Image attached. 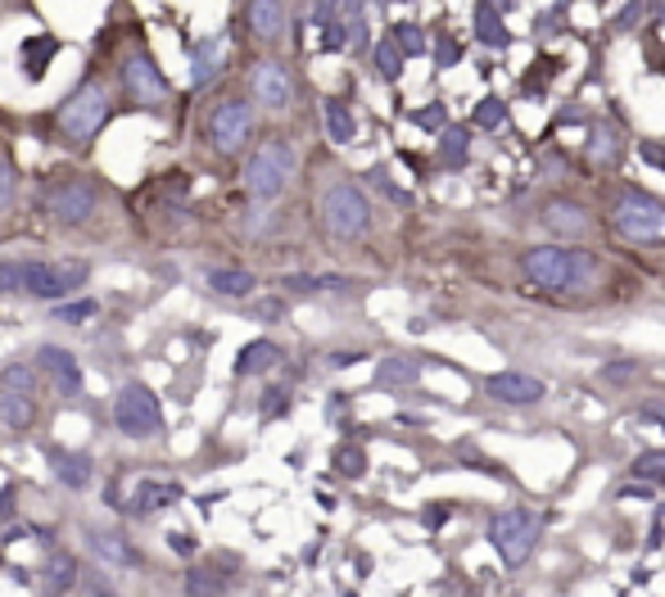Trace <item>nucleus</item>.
Wrapping results in <instances>:
<instances>
[{
	"mask_svg": "<svg viewBox=\"0 0 665 597\" xmlns=\"http://www.w3.org/2000/svg\"><path fill=\"white\" fill-rule=\"evenodd\" d=\"M372 181H376V185H381V191H385V195H390V200H394V204H413V195H408V191H398V185H394V181H390V177H385V172H381V168H376V172H372Z\"/></svg>",
	"mask_w": 665,
	"mask_h": 597,
	"instance_id": "49530a36",
	"label": "nucleus"
},
{
	"mask_svg": "<svg viewBox=\"0 0 665 597\" xmlns=\"http://www.w3.org/2000/svg\"><path fill=\"white\" fill-rule=\"evenodd\" d=\"M417 376H421V362L417 358H385L376 367V381L381 385H417Z\"/></svg>",
	"mask_w": 665,
	"mask_h": 597,
	"instance_id": "7c9ffc66",
	"label": "nucleus"
},
{
	"mask_svg": "<svg viewBox=\"0 0 665 597\" xmlns=\"http://www.w3.org/2000/svg\"><path fill=\"white\" fill-rule=\"evenodd\" d=\"M95 313H100V304H95V298H78V304L50 308V317H55V322H72V326H78V322H91Z\"/></svg>",
	"mask_w": 665,
	"mask_h": 597,
	"instance_id": "ea45409f",
	"label": "nucleus"
},
{
	"mask_svg": "<svg viewBox=\"0 0 665 597\" xmlns=\"http://www.w3.org/2000/svg\"><path fill=\"white\" fill-rule=\"evenodd\" d=\"M36 367L50 371V376H55V390H59L64 398H78V394H82V367H78V358H72L68 349L42 345V349H36Z\"/></svg>",
	"mask_w": 665,
	"mask_h": 597,
	"instance_id": "dca6fc26",
	"label": "nucleus"
},
{
	"mask_svg": "<svg viewBox=\"0 0 665 597\" xmlns=\"http://www.w3.org/2000/svg\"><path fill=\"white\" fill-rule=\"evenodd\" d=\"M82 539H87V548L100 556L104 566H119V571H136L140 566V552L123 534H114V530H87Z\"/></svg>",
	"mask_w": 665,
	"mask_h": 597,
	"instance_id": "f3484780",
	"label": "nucleus"
},
{
	"mask_svg": "<svg viewBox=\"0 0 665 597\" xmlns=\"http://www.w3.org/2000/svg\"><path fill=\"white\" fill-rule=\"evenodd\" d=\"M42 209L50 213L55 227H87L100 209V185L91 177H59L50 191L42 195Z\"/></svg>",
	"mask_w": 665,
	"mask_h": 597,
	"instance_id": "1a4fd4ad",
	"label": "nucleus"
},
{
	"mask_svg": "<svg viewBox=\"0 0 665 597\" xmlns=\"http://www.w3.org/2000/svg\"><path fill=\"white\" fill-rule=\"evenodd\" d=\"M471 127H480V132H498V127H507V104H503L498 95H485V100L475 104Z\"/></svg>",
	"mask_w": 665,
	"mask_h": 597,
	"instance_id": "72a5a7b5",
	"label": "nucleus"
},
{
	"mask_svg": "<svg viewBox=\"0 0 665 597\" xmlns=\"http://www.w3.org/2000/svg\"><path fill=\"white\" fill-rule=\"evenodd\" d=\"M294 164H300V155H294V145L272 136L253 149V155L245 159V191L258 200V204H272L285 195V185L294 177Z\"/></svg>",
	"mask_w": 665,
	"mask_h": 597,
	"instance_id": "39448f33",
	"label": "nucleus"
},
{
	"mask_svg": "<svg viewBox=\"0 0 665 597\" xmlns=\"http://www.w3.org/2000/svg\"><path fill=\"white\" fill-rule=\"evenodd\" d=\"M204 281H208L213 294H227V298H249L253 285H258L253 272H245V268H208Z\"/></svg>",
	"mask_w": 665,
	"mask_h": 597,
	"instance_id": "bb28decb",
	"label": "nucleus"
},
{
	"mask_svg": "<svg viewBox=\"0 0 665 597\" xmlns=\"http://www.w3.org/2000/svg\"><path fill=\"white\" fill-rule=\"evenodd\" d=\"M539 534H543V516L530 507H503L489 516V543L503 556L507 571H521L530 562Z\"/></svg>",
	"mask_w": 665,
	"mask_h": 597,
	"instance_id": "0eeeda50",
	"label": "nucleus"
},
{
	"mask_svg": "<svg viewBox=\"0 0 665 597\" xmlns=\"http://www.w3.org/2000/svg\"><path fill=\"white\" fill-rule=\"evenodd\" d=\"M435 164L443 172H462L471 164V127H443L439 132V149H435Z\"/></svg>",
	"mask_w": 665,
	"mask_h": 597,
	"instance_id": "412c9836",
	"label": "nucleus"
},
{
	"mask_svg": "<svg viewBox=\"0 0 665 597\" xmlns=\"http://www.w3.org/2000/svg\"><path fill=\"white\" fill-rule=\"evenodd\" d=\"M643 0H630V5H624L620 14H616V32H639V23H643Z\"/></svg>",
	"mask_w": 665,
	"mask_h": 597,
	"instance_id": "37998d69",
	"label": "nucleus"
},
{
	"mask_svg": "<svg viewBox=\"0 0 665 597\" xmlns=\"http://www.w3.org/2000/svg\"><path fill=\"white\" fill-rule=\"evenodd\" d=\"M336 471L349 475V480L367 475V453H362L358 443H340V448H336Z\"/></svg>",
	"mask_w": 665,
	"mask_h": 597,
	"instance_id": "4c0bfd02",
	"label": "nucleus"
},
{
	"mask_svg": "<svg viewBox=\"0 0 665 597\" xmlns=\"http://www.w3.org/2000/svg\"><path fill=\"white\" fill-rule=\"evenodd\" d=\"M14 195H19V172H14L10 149H0V217L14 209Z\"/></svg>",
	"mask_w": 665,
	"mask_h": 597,
	"instance_id": "c9c22d12",
	"label": "nucleus"
},
{
	"mask_svg": "<svg viewBox=\"0 0 665 597\" xmlns=\"http://www.w3.org/2000/svg\"><path fill=\"white\" fill-rule=\"evenodd\" d=\"M322 227L330 240L353 245L372 232V200H367L353 181H336L322 191Z\"/></svg>",
	"mask_w": 665,
	"mask_h": 597,
	"instance_id": "423d86ee",
	"label": "nucleus"
},
{
	"mask_svg": "<svg viewBox=\"0 0 665 597\" xmlns=\"http://www.w3.org/2000/svg\"><path fill=\"white\" fill-rule=\"evenodd\" d=\"M458 59H462V46L453 42V36H439V46H435V64H439V68H453Z\"/></svg>",
	"mask_w": 665,
	"mask_h": 597,
	"instance_id": "a18cd8bd",
	"label": "nucleus"
},
{
	"mask_svg": "<svg viewBox=\"0 0 665 597\" xmlns=\"http://www.w3.org/2000/svg\"><path fill=\"white\" fill-rule=\"evenodd\" d=\"M661 543H665V511H661V516L652 520V534H647V552H656Z\"/></svg>",
	"mask_w": 665,
	"mask_h": 597,
	"instance_id": "8fccbe9b",
	"label": "nucleus"
},
{
	"mask_svg": "<svg viewBox=\"0 0 665 597\" xmlns=\"http://www.w3.org/2000/svg\"><path fill=\"white\" fill-rule=\"evenodd\" d=\"M249 91H253V104H263L268 114H285L294 104V78L281 59H258L249 68Z\"/></svg>",
	"mask_w": 665,
	"mask_h": 597,
	"instance_id": "f8f14e48",
	"label": "nucleus"
},
{
	"mask_svg": "<svg viewBox=\"0 0 665 597\" xmlns=\"http://www.w3.org/2000/svg\"><path fill=\"white\" fill-rule=\"evenodd\" d=\"M114 426L123 439H155L164 435V407L150 385H123L114 398Z\"/></svg>",
	"mask_w": 665,
	"mask_h": 597,
	"instance_id": "9d476101",
	"label": "nucleus"
},
{
	"mask_svg": "<svg viewBox=\"0 0 665 597\" xmlns=\"http://www.w3.org/2000/svg\"><path fill=\"white\" fill-rule=\"evenodd\" d=\"M204 136H208V145L217 149L222 159L240 155V149L249 145V136H253V104H249L245 95L217 100L208 114H204Z\"/></svg>",
	"mask_w": 665,
	"mask_h": 597,
	"instance_id": "6e6552de",
	"label": "nucleus"
},
{
	"mask_svg": "<svg viewBox=\"0 0 665 597\" xmlns=\"http://www.w3.org/2000/svg\"><path fill=\"white\" fill-rule=\"evenodd\" d=\"M485 394L511 407H530L543 398V381L526 376V371H494V376H485Z\"/></svg>",
	"mask_w": 665,
	"mask_h": 597,
	"instance_id": "2eb2a0df",
	"label": "nucleus"
},
{
	"mask_svg": "<svg viewBox=\"0 0 665 597\" xmlns=\"http://www.w3.org/2000/svg\"><path fill=\"white\" fill-rule=\"evenodd\" d=\"M413 127H421V132H443V127H449V114H443V104L413 109Z\"/></svg>",
	"mask_w": 665,
	"mask_h": 597,
	"instance_id": "79ce46f5",
	"label": "nucleus"
},
{
	"mask_svg": "<svg viewBox=\"0 0 665 597\" xmlns=\"http://www.w3.org/2000/svg\"><path fill=\"white\" fill-rule=\"evenodd\" d=\"M353 23V46H362V0H313V27Z\"/></svg>",
	"mask_w": 665,
	"mask_h": 597,
	"instance_id": "aec40b11",
	"label": "nucleus"
},
{
	"mask_svg": "<svg viewBox=\"0 0 665 597\" xmlns=\"http://www.w3.org/2000/svg\"><path fill=\"white\" fill-rule=\"evenodd\" d=\"M639 155H643V159H647L652 168H661V172H665V149H661V145H652V140H643V145H639Z\"/></svg>",
	"mask_w": 665,
	"mask_h": 597,
	"instance_id": "09e8293b",
	"label": "nucleus"
},
{
	"mask_svg": "<svg viewBox=\"0 0 665 597\" xmlns=\"http://www.w3.org/2000/svg\"><path fill=\"white\" fill-rule=\"evenodd\" d=\"M217 72H222V42L217 36H204V42L191 46V87L204 91Z\"/></svg>",
	"mask_w": 665,
	"mask_h": 597,
	"instance_id": "4be33fe9",
	"label": "nucleus"
},
{
	"mask_svg": "<svg viewBox=\"0 0 665 597\" xmlns=\"http://www.w3.org/2000/svg\"><path fill=\"white\" fill-rule=\"evenodd\" d=\"M372 59H376V72H381L385 82H398V78H403V64H408L403 46L394 42V32H390V36H381L376 50H372Z\"/></svg>",
	"mask_w": 665,
	"mask_h": 597,
	"instance_id": "c85d7f7f",
	"label": "nucleus"
},
{
	"mask_svg": "<svg viewBox=\"0 0 665 597\" xmlns=\"http://www.w3.org/2000/svg\"><path fill=\"white\" fill-rule=\"evenodd\" d=\"M59 50V42L55 36H32V42H23V72L36 82L46 72V64H50V55Z\"/></svg>",
	"mask_w": 665,
	"mask_h": 597,
	"instance_id": "c756f323",
	"label": "nucleus"
},
{
	"mask_svg": "<svg viewBox=\"0 0 665 597\" xmlns=\"http://www.w3.org/2000/svg\"><path fill=\"white\" fill-rule=\"evenodd\" d=\"M119 82H123V91H127V100L136 104V109H159V104H168V82H164V72H159V64H155V55L145 50V46H132L127 55H123V64H119Z\"/></svg>",
	"mask_w": 665,
	"mask_h": 597,
	"instance_id": "9b49d317",
	"label": "nucleus"
},
{
	"mask_svg": "<svg viewBox=\"0 0 665 597\" xmlns=\"http://www.w3.org/2000/svg\"><path fill=\"white\" fill-rule=\"evenodd\" d=\"M285 290L294 294H345L353 290L349 277H285Z\"/></svg>",
	"mask_w": 665,
	"mask_h": 597,
	"instance_id": "2f4dec72",
	"label": "nucleus"
},
{
	"mask_svg": "<svg viewBox=\"0 0 665 597\" xmlns=\"http://www.w3.org/2000/svg\"><path fill=\"white\" fill-rule=\"evenodd\" d=\"M32 421H36V398L27 390H5V385H0V426L27 430Z\"/></svg>",
	"mask_w": 665,
	"mask_h": 597,
	"instance_id": "b1692460",
	"label": "nucleus"
},
{
	"mask_svg": "<svg viewBox=\"0 0 665 597\" xmlns=\"http://www.w3.org/2000/svg\"><path fill=\"white\" fill-rule=\"evenodd\" d=\"M394 42L403 46V55H408V59L426 55V32H421L417 23H398V27H394Z\"/></svg>",
	"mask_w": 665,
	"mask_h": 597,
	"instance_id": "58836bf2",
	"label": "nucleus"
},
{
	"mask_svg": "<svg viewBox=\"0 0 665 597\" xmlns=\"http://www.w3.org/2000/svg\"><path fill=\"white\" fill-rule=\"evenodd\" d=\"M421 520H426V530H439L443 520H449V507H443V503H430V507L421 511Z\"/></svg>",
	"mask_w": 665,
	"mask_h": 597,
	"instance_id": "de8ad7c7",
	"label": "nucleus"
},
{
	"mask_svg": "<svg viewBox=\"0 0 665 597\" xmlns=\"http://www.w3.org/2000/svg\"><path fill=\"white\" fill-rule=\"evenodd\" d=\"M281 313H285L281 298H263V304H258V317H268V322H277Z\"/></svg>",
	"mask_w": 665,
	"mask_h": 597,
	"instance_id": "603ef678",
	"label": "nucleus"
},
{
	"mask_svg": "<svg viewBox=\"0 0 665 597\" xmlns=\"http://www.w3.org/2000/svg\"><path fill=\"white\" fill-rule=\"evenodd\" d=\"M557 19H562V10H543V14H539V36H548V27L557 32V27H562Z\"/></svg>",
	"mask_w": 665,
	"mask_h": 597,
	"instance_id": "864d4df0",
	"label": "nucleus"
},
{
	"mask_svg": "<svg viewBox=\"0 0 665 597\" xmlns=\"http://www.w3.org/2000/svg\"><path fill=\"white\" fill-rule=\"evenodd\" d=\"M50 466H55V480L64 484V489H87L91 475H95V466H91L87 453H64V448H55V453H50Z\"/></svg>",
	"mask_w": 665,
	"mask_h": 597,
	"instance_id": "5701e85b",
	"label": "nucleus"
},
{
	"mask_svg": "<svg viewBox=\"0 0 665 597\" xmlns=\"http://www.w3.org/2000/svg\"><path fill=\"white\" fill-rule=\"evenodd\" d=\"M187 588H191V593H217V588H227V575H217V571H208V566H195V571L187 575Z\"/></svg>",
	"mask_w": 665,
	"mask_h": 597,
	"instance_id": "a19ab883",
	"label": "nucleus"
},
{
	"mask_svg": "<svg viewBox=\"0 0 665 597\" xmlns=\"http://www.w3.org/2000/svg\"><path fill=\"white\" fill-rule=\"evenodd\" d=\"M639 421H647V426H665V407H656V403H647L643 413H639Z\"/></svg>",
	"mask_w": 665,
	"mask_h": 597,
	"instance_id": "5fc2aeb1",
	"label": "nucleus"
},
{
	"mask_svg": "<svg viewBox=\"0 0 665 597\" xmlns=\"http://www.w3.org/2000/svg\"><path fill=\"white\" fill-rule=\"evenodd\" d=\"M588 209L575 204V200H562V195H552L543 204V227H552V236H584L588 232Z\"/></svg>",
	"mask_w": 665,
	"mask_h": 597,
	"instance_id": "6ab92c4d",
	"label": "nucleus"
},
{
	"mask_svg": "<svg viewBox=\"0 0 665 597\" xmlns=\"http://www.w3.org/2000/svg\"><path fill=\"white\" fill-rule=\"evenodd\" d=\"M36 371H42L36 362H5V367H0V385L32 394V390H36Z\"/></svg>",
	"mask_w": 665,
	"mask_h": 597,
	"instance_id": "f704fd0d",
	"label": "nucleus"
},
{
	"mask_svg": "<svg viewBox=\"0 0 665 597\" xmlns=\"http://www.w3.org/2000/svg\"><path fill=\"white\" fill-rule=\"evenodd\" d=\"M87 285V263H46V258H5L0 263V294L68 298Z\"/></svg>",
	"mask_w": 665,
	"mask_h": 597,
	"instance_id": "f03ea898",
	"label": "nucleus"
},
{
	"mask_svg": "<svg viewBox=\"0 0 665 597\" xmlns=\"http://www.w3.org/2000/svg\"><path fill=\"white\" fill-rule=\"evenodd\" d=\"M181 503V484L177 480H136L132 484V498H123L127 516H155L164 507Z\"/></svg>",
	"mask_w": 665,
	"mask_h": 597,
	"instance_id": "4468645a",
	"label": "nucleus"
},
{
	"mask_svg": "<svg viewBox=\"0 0 665 597\" xmlns=\"http://www.w3.org/2000/svg\"><path fill=\"white\" fill-rule=\"evenodd\" d=\"M245 27L258 46H277L285 36V5L281 0H245Z\"/></svg>",
	"mask_w": 665,
	"mask_h": 597,
	"instance_id": "ddd939ff",
	"label": "nucleus"
},
{
	"mask_svg": "<svg viewBox=\"0 0 665 597\" xmlns=\"http://www.w3.org/2000/svg\"><path fill=\"white\" fill-rule=\"evenodd\" d=\"M584 155H588V164H598V168H616L624 159L620 127L616 123H594V127H588V136H584Z\"/></svg>",
	"mask_w": 665,
	"mask_h": 597,
	"instance_id": "a211bd4d",
	"label": "nucleus"
},
{
	"mask_svg": "<svg viewBox=\"0 0 665 597\" xmlns=\"http://www.w3.org/2000/svg\"><path fill=\"white\" fill-rule=\"evenodd\" d=\"M602 376H607V381H624V376H634V362H611V367H602Z\"/></svg>",
	"mask_w": 665,
	"mask_h": 597,
	"instance_id": "3c124183",
	"label": "nucleus"
},
{
	"mask_svg": "<svg viewBox=\"0 0 665 597\" xmlns=\"http://www.w3.org/2000/svg\"><path fill=\"white\" fill-rule=\"evenodd\" d=\"M521 277L557 298H575L598 281V258L575 245H534L521 254Z\"/></svg>",
	"mask_w": 665,
	"mask_h": 597,
	"instance_id": "f257e3e1",
	"label": "nucleus"
},
{
	"mask_svg": "<svg viewBox=\"0 0 665 597\" xmlns=\"http://www.w3.org/2000/svg\"><path fill=\"white\" fill-rule=\"evenodd\" d=\"M109 123V91L100 78H87L78 91H72L59 109H55V136L72 149H82L100 136V127Z\"/></svg>",
	"mask_w": 665,
	"mask_h": 597,
	"instance_id": "20e7f679",
	"label": "nucleus"
},
{
	"mask_svg": "<svg viewBox=\"0 0 665 597\" xmlns=\"http://www.w3.org/2000/svg\"><path fill=\"white\" fill-rule=\"evenodd\" d=\"M322 114H326V136L336 140V145H353V136H358V123H353V109L345 104V100H322Z\"/></svg>",
	"mask_w": 665,
	"mask_h": 597,
	"instance_id": "cd10ccee",
	"label": "nucleus"
},
{
	"mask_svg": "<svg viewBox=\"0 0 665 597\" xmlns=\"http://www.w3.org/2000/svg\"><path fill=\"white\" fill-rule=\"evenodd\" d=\"M489 5H498V10L507 14V10H516V0H489Z\"/></svg>",
	"mask_w": 665,
	"mask_h": 597,
	"instance_id": "6e6d98bb",
	"label": "nucleus"
},
{
	"mask_svg": "<svg viewBox=\"0 0 665 597\" xmlns=\"http://www.w3.org/2000/svg\"><path fill=\"white\" fill-rule=\"evenodd\" d=\"M607 222H611V236L624 245H639V249L665 245V200L639 191V185H620L611 195Z\"/></svg>",
	"mask_w": 665,
	"mask_h": 597,
	"instance_id": "7ed1b4c3",
	"label": "nucleus"
},
{
	"mask_svg": "<svg viewBox=\"0 0 665 597\" xmlns=\"http://www.w3.org/2000/svg\"><path fill=\"white\" fill-rule=\"evenodd\" d=\"M285 407H290V394H285V390H268V394H263V403H258V413H263L268 421H277V417L285 413Z\"/></svg>",
	"mask_w": 665,
	"mask_h": 597,
	"instance_id": "c03bdc74",
	"label": "nucleus"
},
{
	"mask_svg": "<svg viewBox=\"0 0 665 597\" xmlns=\"http://www.w3.org/2000/svg\"><path fill=\"white\" fill-rule=\"evenodd\" d=\"M630 471H634V480H656V484H665V448H647V453H639Z\"/></svg>",
	"mask_w": 665,
	"mask_h": 597,
	"instance_id": "e433bc0d",
	"label": "nucleus"
},
{
	"mask_svg": "<svg viewBox=\"0 0 665 597\" xmlns=\"http://www.w3.org/2000/svg\"><path fill=\"white\" fill-rule=\"evenodd\" d=\"M475 36H480V46H494V50H503L511 42V32L503 23V10L489 5V0H475Z\"/></svg>",
	"mask_w": 665,
	"mask_h": 597,
	"instance_id": "393cba45",
	"label": "nucleus"
},
{
	"mask_svg": "<svg viewBox=\"0 0 665 597\" xmlns=\"http://www.w3.org/2000/svg\"><path fill=\"white\" fill-rule=\"evenodd\" d=\"M281 362V345L272 340H253L236 353V376H263V371H272Z\"/></svg>",
	"mask_w": 665,
	"mask_h": 597,
	"instance_id": "a878e982",
	"label": "nucleus"
},
{
	"mask_svg": "<svg viewBox=\"0 0 665 597\" xmlns=\"http://www.w3.org/2000/svg\"><path fill=\"white\" fill-rule=\"evenodd\" d=\"M42 584L50 588V593H68L72 584H78V562L64 552V556H50L46 562V575H42Z\"/></svg>",
	"mask_w": 665,
	"mask_h": 597,
	"instance_id": "473e14b6",
	"label": "nucleus"
}]
</instances>
